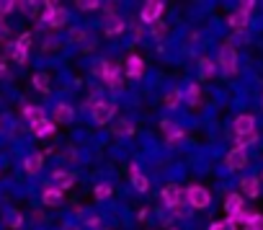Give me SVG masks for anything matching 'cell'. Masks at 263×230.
Instances as JSON below:
<instances>
[{"instance_id":"cell-1","label":"cell","mask_w":263,"mask_h":230,"mask_svg":"<svg viewBox=\"0 0 263 230\" xmlns=\"http://www.w3.org/2000/svg\"><path fill=\"white\" fill-rule=\"evenodd\" d=\"M103 34L106 37H119V34H124L126 31V24H124V19L116 13V6L114 3H108V6H103Z\"/></svg>"},{"instance_id":"cell-2","label":"cell","mask_w":263,"mask_h":230,"mask_svg":"<svg viewBox=\"0 0 263 230\" xmlns=\"http://www.w3.org/2000/svg\"><path fill=\"white\" fill-rule=\"evenodd\" d=\"M67 19H70V13L62 8V6H57V3H47V11H44V16H42V26H49V29H62L65 24H67Z\"/></svg>"},{"instance_id":"cell-3","label":"cell","mask_w":263,"mask_h":230,"mask_svg":"<svg viewBox=\"0 0 263 230\" xmlns=\"http://www.w3.org/2000/svg\"><path fill=\"white\" fill-rule=\"evenodd\" d=\"M183 194H186V202H189V207H194V209H204V207H209V202H212V194H209V189H204V186H199V184L189 186Z\"/></svg>"},{"instance_id":"cell-4","label":"cell","mask_w":263,"mask_h":230,"mask_svg":"<svg viewBox=\"0 0 263 230\" xmlns=\"http://www.w3.org/2000/svg\"><path fill=\"white\" fill-rule=\"evenodd\" d=\"M90 114H93V122H96V125H108L111 117L116 114V103H114V101H103V98H98V103L90 109Z\"/></svg>"},{"instance_id":"cell-5","label":"cell","mask_w":263,"mask_h":230,"mask_svg":"<svg viewBox=\"0 0 263 230\" xmlns=\"http://www.w3.org/2000/svg\"><path fill=\"white\" fill-rule=\"evenodd\" d=\"M31 42H34V37L26 31V34H21L18 37V42L16 44H11L8 49H11V57L18 62V65H24L26 60H29V49H31Z\"/></svg>"},{"instance_id":"cell-6","label":"cell","mask_w":263,"mask_h":230,"mask_svg":"<svg viewBox=\"0 0 263 230\" xmlns=\"http://www.w3.org/2000/svg\"><path fill=\"white\" fill-rule=\"evenodd\" d=\"M101 80L111 88V91H121L124 88V80H121V67L116 62H106L103 73H101Z\"/></svg>"},{"instance_id":"cell-7","label":"cell","mask_w":263,"mask_h":230,"mask_svg":"<svg viewBox=\"0 0 263 230\" xmlns=\"http://www.w3.org/2000/svg\"><path fill=\"white\" fill-rule=\"evenodd\" d=\"M163 11H165V3H160V0H147V3L142 6V11H140V21L142 24H155V21H160Z\"/></svg>"},{"instance_id":"cell-8","label":"cell","mask_w":263,"mask_h":230,"mask_svg":"<svg viewBox=\"0 0 263 230\" xmlns=\"http://www.w3.org/2000/svg\"><path fill=\"white\" fill-rule=\"evenodd\" d=\"M219 67H222L224 75H235V73H237V52L232 49L230 42H227V44L222 47V52H219Z\"/></svg>"},{"instance_id":"cell-9","label":"cell","mask_w":263,"mask_h":230,"mask_svg":"<svg viewBox=\"0 0 263 230\" xmlns=\"http://www.w3.org/2000/svg\"><path fill=\"white\" fill-rule=\"evenodd\" d=\"M160 199H163V204H165V207H176V204L186 202V194H183V189H181L178 184H168V186H163Z\"/></svg>"},{"instance_id":"cell-10","label":"cell","mask_w":263,"mask_h":230,"mask_svg":"<svg viewBox=\"0 0 263 230\" xmlns=\"http://www.w3.org/2000/svg\"><path fill=\"white\" fill-rule=\"evenodd\" d=\"M124 73H126V78H132V80H140V78L145 75V62H142V57H140V55H129V57H126V65H124Z\"/></svg>"},{"instance_id":"cell-11","label":"cell","mask_w":263,"mask_h":230,"mask_svg":"<svg viewBox=\"0 0 263 230\" xmlns=\"http://www.w3.org/2000/svg\"><path fill=\"white\" fill-rule=\"evenodd\" d=\"M232 130H235L237 137H242L248 132H255V117L253 114H240V117L232 122Z\"/></svg>"},{"instance_id":"cell-12","label":"cell","mask_w":263,"mask_h":230,"mask_svg":"<svg viewBox=\"0 0 263 230\" xmlns=\"http://www.w3.org/2000/svg\"><path fill=\"white\" fill-rule=\"evenodd\" d=\"M224 166L230 168V171H240V168H245L248 166V153L245 150H230L227 155H224Z\"/></svg>"},{"instance_id":"cell-13","label":"cell","mask_w":263,"mask_h":230,"mask_svg":"<svg viewBox=\"0 0 263 230\" xmlns=\"http://www.w3.org/2000/svg\"><path fill=\"white\" fill-rule=\"evenodd\" d=\"M129 179H132V186H135L137 191H142V194L150 189V179L140 171V166H137V163H132V166H129Z\"/></svg>"},{"instance_id":"cell-14","label":"cell","mask_w":263,"mask_h":230,"mask_svg":"<svg viewBox=\"0 0 263 230\" xmlns=\"http://www.w3.org/2000/svg\"><path fill=\"white\" fill-rule=\"evenodd\" d=\"M160 130L165 132V140H168L171 145H176V143L183 140V130H181L173 119H163V122H160Z\"/></svg>"},{"instance_id":"cell-15","label":"cell","mask_w":263,"mask_h":230,"mask_svg":"<svg viewBox=\"0 0 263 230\" xmlns=\"http://www.w3.org/2000/svg\"><path fill=\"white\" fill-rule=\"evenodd\" d=\"M75 119V109L70 106V103H57L54 106V125H70Z\"/></svg>"},{"instance_id":"cell-16","label":"cell","mask_w":263,"mask_h":230,"mask_svg":"<svg viewBox=\"0 0 263 230\" xmlns=\"http://www.w3.org/2000/svg\"><path fill=\"white\" fill-rule=\"evenodd\" d=\"M240 189H242V194H245L248 199H255V197L260 194V181H258L255 176H245V179L240 181Z\"/></svg>"},{"instance_id":"cell-17","label":"cell","mask_w":263,"mask_h":230,"mask_svg":"<svg viewBox=\"0 0 263 230\" xmlns=\"http://www.w3.org/2000/svg\"><path fill=\"white\" fill-rule=\"evenodd\" d=\"M42 166H44V155H42V153H31V155L26 158V163H24V171H26L29 176H39Z\"/></svg>"},{"instance_id":"cell-18","label":"cell","mask_w":263,"mask_h":230,"mask_svg":"<svg viewBox=\"0 0 263 230\" xmlns=\"http://www.w3.org/2000/svg\"><path fill=\"white\" fill-rule=\"evenodd\" d=\"M62 199H65V197H62V191H60L57 186H47V189L42 191V202H44L47 207H60Z\"/></svg>"},{"instance_id":"cell-19","label":"cell","mask_w":263,"mask_h":230,"mask_svg":"<svg viewBox=\"0 0 263 230\" xmlns=\"http://www.w3.org/2000/svg\"><path fill=\"white\" fill-rule=\"evenodd\" d=\"M52 179H54V184H57L60 191H65V189H70V186L75 184V176H72L70 171H62V168H57V171L52 173Z\"/></svg>"},{"instance_id":"cell-20","label":"cell","mask_w":263,"mask_h":230,"mask_svg":"<svg viewBox=\"0 0 263 230\" xmlns=\"http://www.w3.org/2000/svg\"><path fill=\"white\" fill-rule=\"evenodd\" d=\"M227 24H230V29L232 31H245L248 29V13H242V11H235V13H230V19H227Z\"/></svg>"},{"instance_id":"cell-21","label":"cell","mask_w":263,"mask_h":230,"mask_svg":"<svg viewBox=\"0 0 263 230\" xmlns=\"http://www.w3.org/2000/svg\"><path fill=\"white\" fill-rule=\"evenodd\" d=\"M54 122L52 119H42V122H34L31 125V132L36 135V137H49V135H54Z\"/></svg>"},{"instance_id":"cell-22","label":"cell","mask_w":263,"mask_h":230,"mask_svg":"<svg viewBox=\"0 0 263 230\" xmlns=\"http://www.w3.org/2000/svg\"><path fill=\"white\" fill-rule=\"evenodd\" d=\"M31 85L39 91V93H49V75L47 73H34V78H31Z\"/></svg>"},{"instance_id":"cell-23","label":"cell","mask_w":263,"mask_h":230,"mask_svg":"<svg viewBox=\"0 0 263 230\" xmlns=\"http://www.w3.org/2000/svg\"><path fill=\"white\" fill-rule=\"evenodd\" d=\"M183 98L189 101V106H199V103H201V88H199V83H191V85L186 88Z\"/></svg>"},{"instance_id":"cell-24","label":"cell","mask_w":263,"mask_h":230,"mask_svg":"<svg viewBox=\"0 0 263 230\" xmlns=\"http://www.w3.org/2000/svg\"><path fill=\"white\" fill-rule=\"evenodd\" d=\"M24 117H26L31 125H34V122H42V119H47L42 106H24Z\"/></svg>"},{"instance_id":"cell-25","label":"cell","mask_w":263,"mask_h":230,"mask_svg":"<svg viewBox=\"0 0 263 230\" xmlns=\"http://www.w3.org/2000/svg\"><path fill=\"white\" fill-rule=\"evenodd\" d=\"M224 209H227V215L240 212V209H242V197H240V194H230V197L224 199Z\"/></svg>"},{"instance_id":"cell-26","label":"cell","mask_w":263,"mask_h":230,"mask_svg":"<svg viewBox=\"0 0 263 230\" xmlns=\"http://www.w3.org/2000/svg\"><path fill=\"white\" fill-rule=\"evenodd\" d=\"M199 73H201V78H212V75H214V60L201 57V60H199Z\"/></svg>"},{"instance_id":"cell-27","label":"cell","mask_w":263,"mask_h":230,"mask_svg":"<svg viewBox=\"0 0 263 230\" xmlns=\"http://www.w3.org/2000/svg\"><path fill=\"white\" fill-rule=\"evenodd\" d=\"M181 101H183V93H181V91H171V93L165 96V101H163V103H165V109H178V106H181Z\"/></svg>"},{"instance_id":"cell-28","label":"cell","mask_w":263,"mask_h":230,"mask_svg":"<svg viewBox=\"0 0 263 230\" xmlns=\"http://www.w3.org/2000/svg\"><path fill=\"white\" fill-rule=\"evenodd\" d=\"M93 194H96V199H108V197L114 194V186H111V184H96Z\"/></svg>"},{"instance_id":"cell-29","label":"cell","mask_w":263,"mask_h":230,"mask_svg":"<svg viewBox=\"0 0 263 230\" xmlns=\"http://www.w3.org/2000/svg\"><path fill=\"white\" fill-rule=\"evenodd\" d=\"M253 143H258V135L255 132H248V135H242V137H237V150H245L248 145H253Z\"/></svg>"},{"instance_id":"cell-30","label":"cell","mask_w":263,"mask_h":230,"mask_svg":"<svg viewBox=\"0 0 263 230\" xmlns=\"http://www.w3.org/2000/svg\"><path fill=\"white\" fill-rule=\"evenodd\" d=\"M6 225H8V227H13V230H16V227H21V225H24V215H21V212H11V215L6 217Z\"/></svg>"},{"instance_id":"cell-31","label":"cell","mask_w":263,"mask_h":230,"mask_svg":"<svg viewBox=\"0 0 263 230\" xmlns=\"http://www.w3.org/2000/svg\"><path fill=\"white\" fill-rule=\"evenodd\" d=\"M209 230H237V225L232 220H219V222H212Z\"/></svg>"},{"instance_id":"cell-32","label":"cell","mask_w":263,"mask_h":230,"mask_svg":"<svg viewBox=\"0 0 263 230\" xmlns=\"http://www.w3.org/2000/svg\"><path fill=\"white\" fill-rule=\"evenodd\" d=\"M78 8H80L83 13H90V11L101 8V3H98V0H85V3H78Z\"/></svg>"},{"instance_id":"cell-33","label":"cell","mask_w":263,"mask_h":230,"mask_svg":"<svg viewBox=\"0 0 263 230\" xmlns=\"http://www.w3.org/2000/svg\"><path fill=\"white\" fill-rule=\"evenodd\" d=\"M13 11H16V3H13V0H3V3H0V19L8 16V13H13Z\"/></svg>"},{"instance_id":"cell-34","label":"cell","mask_w":263,"mask_h":230,"mask_svg":"<svg viewBox=\"0 0 263 230\" xmlns=\"http://www.w3.org/2000/svg\"><path fill=\"white\" fill-rule=\"evenodd\" d=\"M150 31H153V37H155V39H163V37H165V31H168V29H165V24H160V21H155V24H153V29H150Z\"/></svg>"},{"instance_id":"cell-35","label":"cell","mask_w":263,"mask_h":230,"mask_svg":"<svg viewBox=\"0 0 263 230\" xmlns=\"http://www.w3.org/2000/svg\"><path fill=\"white\" fill-rule=\"evenodd\" d=\"M88 39V34L83 31V29H72V34H70V42H75V44H83Z\"/></svg>"},{"instance_id":"cell-36","label":"cell","mask_w":263,"mask_h":230,"mask_svg":"<svg viewBox=\"0 0 263 230\" xmlns=\"http://www.w3.org/2000/svg\"><path fill=\"white\" fill-rule=\"evenodd\" d=\"M132 135V132H135V127H132V122H121L119 127H116V135Z\"/></svg>"},{"instance_id":"cell-37","label":"cell","mask_w":263,"mask_h":230,"mask_svg":"<svg viewBox=\"0 0 263 230\" xmlns=\"http://www.w3.org/2000/svg\"><path fill=\"white\" fill-rule=\"evenodd\" d=\"M248 230H263V215H255V220L250 225H245Z\"/></svg>"},{"instance_id":"cell-38","label":"cell","mask_w":263,"mask_h":230,"mask_svg":"<svg viewBox=\"0 0 263 230\" xmlns=\"http://www.w3.org/2000/svg\"><path fill=\"white\" fill-rule=\"evenodd\" d=\"M171 215H173V217H186V207H183V202L176 204V207H171Z\"/></svg>"},{"instance_id":"cell-39","label":"cell","mask_w":263,"mask_h":230,"mask_svg":"<svg viewBox=\"0 0 263 230\" xmlns=\"http://www.w3.org/2000/svg\"><path fill=\"white\" fill-rule=\"evenodd\" d=\"M85 225H88V227H101V217H98V215H90V217L85 220Z\"/></svg>"},{"instance_id":"cell-40","label":"cell","mask_w":263,"mask_h":230,"mask_svg":"<svg viewBox=\"0 0 263 230\" xmlns=\"http://www.w3.org/2000/svg\"><path fill=\"white\" fill-rule=\"evenodd\" d=\"M255 8V3H253V0H245V3H240V8L237 11H242V13H250Z\"/></svg>"},{"instance_id":"cell-41","label":"cell","mask_w":263,"mask_h":230,"mask_svg":"<svg viewBox=\"0 0 263 230\" xmlns=\"http://www.w3.org/2000/svg\"><path fill=\"white\" fill-rule=\"evenodd\" d=\"M8 31H11V29H8V24H6L3 19H0V42H3V39L8 37Z\"/></svg>"},{"instance_id":"cell-42","label":"cell","mask_w":263,"mask_h":230,"mask_svg":"<svg viewBox=\"0 0 263 230\" xmlns=\"http://www.w3.org/2000/svg\"><path fill=\"white\" fill-rule=\"evenodd\" d=\"M147 212H150V209H147V207H142V209H140V212H137V217H140V222H142V220H147Z\"/></svg>"},{"instance_id":"cell-43","label":"cell","mask_w":263,"mask_h":230,"mask_svg":"<svg viewBox=\"0 0 263 230\" xmlns=\"http://www.w3.org/2000/svg\"><path fill=\"white\" fill-rule=\"evenodd\" d=\"M31 217H34L36 222H42V220H44V212H42V209H34V215H31Z\"/></svg>"},{"instance_id":"cell-44","label":"cell","mask_w":263,"mask_h":230,"mask_svg":"<svg viewBox=\"0 0 263 230\" xmlns=\"http://www.w3.org/2000/svg\"><path fill=\"white\" fill-rule=\"evenodd\" d=\"M65 230H78V227L75 225H65Z\"/></svg>"},{"instance_id":"cell-45","label":"cell","mask_w":263,"mask_h":230,"mask_svg":"<svg viewBox=\"0 0 263 230\" xmlns=\"http://www.w3.org/2000/svg\"><path fill=\"white\" fill-rule=\"evenodd\" d=\"M260 106H263V101H260Z\"/></svg>"}]
</instances>
